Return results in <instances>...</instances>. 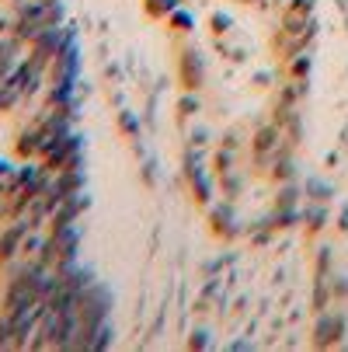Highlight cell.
Masks as SVG:
<instances>
[{"mask_svg":"<svg viewBox=\"0 0 348 352\" xmlns=\"http://www.w3.org/2000/svg\"><path fill=\"white\" fill-rule=\"evenodd\" d=\"M42 164H45L49 171H73V168H84V136H80V133H67V136L42 157Z\"/></svg>","mask_w":348,"mask_h":352,"instance_id":"cell-1","label":"cell"},{"mask_svg":"<svg viewBox=\"0 0 348 352\" xmlns=\"http://www.w3.org/2000/svg\"><path fill=\"white\" fill-rule=\"evenodd\" d=\"M345 328H348V321H345V314L341 311H321L317 314V321H314V345L317 349H331V345H338L341 338H345Z\"/></svg>","mask_w":348,"mask_h":352,"instance_id":"cell-2","label":"cell"},{"mask_svg":"<svg viewBox=\"0 0 348 352\" xmlns=\"http://www.w3.org/2000/svg\"><path fill=\"white\" fill-rule=\"evenodd\" d=\"M42 77H45V70H42V67H35L32 60H21L8 80L21 91V98H35V94L42 91Z\"/></svg>","mask_w":348,"mask_h":352,"instance_id":"cell-3","label":"cell"},{"mask_svg":"<svg viewBox=\"0 0 348 352\" xmlns=\"http://www.w3.org/2000/svg\"><path fill=\"white\" fill-rule=\"evenodd\" d=\"M28 230H32V223H28L25 217L11 220V227H8L4 234H0V262H8V258H14V255H18Z\"/></svg>","mask_w":348,"mask_h":352,"instance_id":"cell-4","label":"cell"},{"mask_svg":"<svg viewBox=\"0 0 348 352\" xmlns=\"http://www.w3.org/2000/svg\"><path fill=\"white\" fill-rule=\"evenodd\" d=\"M279 146H282V126H275V122L258 126V133H255V161H268Z\"/></svg>","mask_w":348,"mask_h":352,"instance_id":"cell-5","label":"cell"},{"mask_svg":"<svg viewBox=\"0 0 348 352\" xmlns=\"http://www.w3.org/2000/svg\"><path fill=\"white\" fill-rule=\"evenodd\" d=\"M178 74H181V84L188 91H195L198 84H202V56H198L195 49H185L181 60H178Z\"/></svg>","mask_w":348,"mask_h":352,"instance_id":"cell-6","label":"cell"},{"mask_svg":"<svg viewBox=\"0 0 348 352\" xmlns=\"http://www.w3.org/2000/svg\"><path fill=\"white\" fill-rule=\"evenodd\" d=\"M209 220H213V230H216V234H223V237H237V234H240V227L233 223V206H230V203L213 206Z\"/></svg>","mask_w":348,"mask_h":352,"instance_id":"cell-7","label":"cell"},{"mask_svg":"<svg viewBox=\"0 0 348 352\" xmlns=\"http://www.w3.org/2000/svg\"><path fill=\"white\" fill-rule=\"evenodd\" d=\"M272 178L282 185V182H292L296 178V161H292V154L286 150V143L272 154Z\"/></svg>","mask_w":348,"mask_h":352,"instance_id":"cell-8","label":"cell"},{"mask_svg":"<svg viewBox=\"0 0 348 352\" xmlns=\"http://www.w3.org/2000/svg\"><path fill=\"white\" fill-rule=\"evenodd\" d=\"M331 300H334V293H331V276H317V279H314V311H317V314L327 311Z\"/></svg>","mask_w":348,"mask_h":352,"instance_id":"cell-9","label":"cell"},{"mask_svg":"<svg viewBox=\"0 0 348 352\" xmlns=\"http://www.w3.org/2000/svg\"><path fill=\"white\" fill-rule=\"evenodd\" d=\"M303 94H307V77H292V84H286V87H282L279 102H282V105H296Z\"/></svg>","mask_w":348,"mask_h":352,"instance_id":"cell-10","label":"cell"},{"mask_svg":"<svg viewBox=\"0 0 348 352\" xmlns=\"http://www.w3.org/2000/svg\"><path fill=\"white\" fill-rule=\"evenodd\" d=\"M18 102H25V98H21V91H18L11 80H0V112H11Z\"/></svg>","mask_w":348,"mask_h":352,"instance_id":"cell-11","label":"cell"},{"mask_svg":"<svg viewBox=\"0 0 348 352\" xmlns=\"http://www.w3.org/2000/svg\"><path fill=\"white\" fill-rule=\"evenodd\" d=\"M181 8V0H146V14L150 18H171Z\"/></svg>","mask_w":348,"mask_h":352,"instance_id":"cell-12","label":"cell"},{"mask_svg":"<svg viewBox=\"0 0 348 352\" xmlns=\"http://www.w3.org/2000/svg\"><path fill=\"white\" fill-rule=\"evenodd\" d=\"M307 195L314 199V203H327V199L334 195V185L324 182V178H310V182H307Z\"/></svg>","mask_w":348,"mask_h":352,"instance_id":"cell-13","label":"cell"},{"mask_svg":"<svg viewBox=\"0 0 348 352\" xmlns=\"http://www.w3.org/2000/svg\"><path fill=\"white\" fill-rule=\"evenodd\" d=\"M300 203V185L296 182H282L279 195H275V206H296Z\"/></svg>","mask_w":348,"mask_h":352,"instance_id":"cell-14","label":"cell"},{"mask_svg":"<svg viewBox=\"0 0 348 352\" xmlns=\"http://www.w3.org/2000/svg\"><path fill=\"white\" fill-rule=\"evenodd\" d=\"M303 223H307V230H321L324 223H327V210H324V203H317V206H310L307 213H303Z\"/></svg>","mask_w":348,"mask_h":352,"instance_id":"cell-15","label":"cell"},{"mask_svg":"<svg viewBox=\"0 0 348 352\" xmlns=\"http://www.w3.org/2000/svg\"><path fill=\"white\" fill-rule=\"evenodd\" d=\"M310 67H314V56H310V53H296V56L289 60V74H292V77H307Z\"/></svg>","mask_w":348,"mask_h":352,"instance_id":"cell-16","label":"cell"},{"mask_svg":"<svg viewBox=\"0 0 348 352\" xmlns=\"http://www.w3.org/2000/svg\"><path fill=\"white\" fill-rule=\"evenodd\" d=\"M240 188H244V175H237V171H233V168H230V171H227V175H223V192H227V195H230V199H233V195H237V192H240Z\"/></svg>","mask_w":348,"mask_h":352,"instance_id":"cell-17","label":"cell"},{"mask_svg":"<svg viewBox=\"0 0 348 352\" xmlns=\"http://www.w3.org/2000/svg\"><path fill=\"white\" fill-rule=\"evenodd\" d=\"M230 168H233V150H230V146H223L220 154H216V171H220V175H227Z\"/></svg>","mask_w":348,"mask_h":352,"instance_id":"cell-18","label":"cell"},{"mask_svg":"<svg viewBox=\"0 0 348 352\" xmlns=\"http://www.w3.org/2000/svg\"><path fill=\"white\" fill-rule=\"evenodd\" d=\"M178 109H181V116H195L202 105H198V98H195V94H185L181 102H178Z\"/></svg>","mask_w":348,"mask_h":352,"instance_id":"cell-19","label":"cell"},{"mask_svg":"<svg viewBox=\"0 0 348 352\" xmlns=\"http://www.w3.org/2000/svg\"><path fill=\"white\" fill-rule=\"evenodd\" d=\"M171 25H174L178 32H192V14H185V11L178 8V11L171 14Z\"/></svg>","mask_w":348,"mask_h":352,"instance_id":"cell-20","label":"cell"},{"mask_svg":"<svg viewBox=\"0 0 348 352\" xmlns=\"http://www.w3.org/2000/svg\"><path fill=\"white\" fill-rule=\"evenodd\" d=\"M233 28V21H230V14H223V11H216L213 14V32L216 35H223V32H230Z\"/></svg>","mask_w":348,"mask_h":352,"instance_id":"cell-21","label":"cell"},{"mask_svg":"<svg viewBox=\"0 0 348 352\" xmlns=\"http://www.w3.org/2000/svg\"><path fill=\"white\" fill-rule=\"evenodd\" d=\"M331 293H334V300L348 296V276H331Z\"/></svg>","mask_w":348,"mask_h":352,"instance_id":"cell-22","label":"cell"},{"mask_svg":"<svg viewBox=\"0 0 348 352\" xmlns=\"http://www.w3.org/2000/svg\"><path fill=\"white\" fill-rule=\"evenodd\" d=\"M188 345H192V349H206V345H209V331H206V328H195L192 338H188Z\"/></svg>","mask_w":348,"mask_h":352,"instance_id":"cell-23","label":"cell"},{"mask_svg":"<svg viewBox=\"0 0 348 352\" xmlns=\"http://www.w3.org/2000/svg\"><path fill=\"white\" fill-rule=\"evenodd\" d=\"M327 269H331V248H321L317 251V276H327Z\"/></svg>","mask_w":348,"mask_h":352,"instance_id":"cell-24","label":"cell"},{"mask_svg":"<svg viewBox=\"0 0 348 352\" xmlns=\"http://www.w3.org/2000/svg\"><path fill=\"white\" fill-rule=\"evenodd\" d=\"M209 143V129L202 126V129H192V136H188V146H206Z\"/></svg>","mask_w":348,"mask_h":352,"instance_id":"cell-25","label":"cell"},{"mask_svg":"<svg viewBox=\"0 0 348 352\" xmlns=\"http://www.w3.org/2000/svg\"><path fill=\"white\" fill-rule=\"evenodd\" d=\"M286 8H292V11H303V14H314V8H317V0H289Z\"/></svg>","mask_w":348,"mask_h":352,"instance_id":"cell-26","label":"cell"},{"mask_svg":"<svg viewBox=\"0 0 348 352\" xmlns=\"http://www.w3.org/2000/svg\"><path fill=\"white\" fill-rule=\"evenodd\" d=\"M119 122H122V129H126V133H129V136H132V140H136V136H139V126H136V119H132V116H129V112H122V116H119Z\"/></svg>","mask_w":348,"mask_h":352,"instance_id":"cell-27","label":"cell"},{"mask_svg":"<svg viewBox=\"0 0 348 352\" xmlns=\"http://www.w3.org/2000/svg\"><path fill=\"white\" fill-rule=\"evenodd\" d=\"M268 80H272V74H265V70H262V74H255V84H258V87H265Z\"/></svg>","mask_w":348,"mask_h":352,"instance_id":"cell-28","label":"cell"},{"mask_svg":"<svg viewBox=\"0 0 348 352\" xmlns=\"http://www.w3.org/2000/svg\"><path fill=\"white\" fill-rule=\"evenodd\" d=\"M338 227H341V230H348V210L341 213V223H338Z\"/></svg>","mask_w":348,"mask_h":352,"instance_id":"cell-29","label":"cell"},{"mask_svg":"<svg viewBox=\"0 0 348 352\" xmlns=\"http://www.w3.org/2000/svg\"><path fill=\"white\" fill-rule=\"evenodd\" d=\"M244 4H258V0H244Z\"/></svg>","mask_w":348,"mask_h":352,"instance_id":"cell-30","label":"cell"}]
</instances>
